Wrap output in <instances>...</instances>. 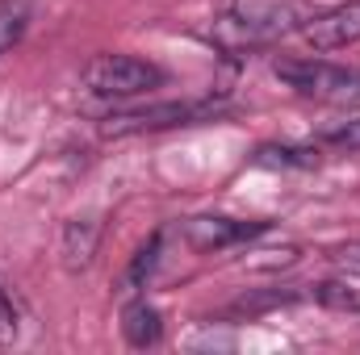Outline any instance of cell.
<instances>
[{
  "label": "cell",
  "instance_id": "6da1fadb",
  "mask_svg": "<svg viewBox=\"0 0 360 355\" xmlns=\"http://www.w3.org/2000/svg\"><path fill=\"white\" fill-rule=\"evenodd\" d=\"M310 4L302 0H235L222 17L210 25V42L226 55H243L256 46H269L276 38L302 29L310 21Z\"/></svg>",
  "mask_w": 360,
  "mask_h": 355
},
{
  "label": "cell",
  "instance_id": "7a4b0ae2",
  "mask_svg": "<svg viewBox=\"0 0 360 355\" xmlns=\"http://www.w3.org/2000/svg\"><path fill=\"white\" fill-rule=\"evenodd\" d=\"M222 113V100H160L143 109H122L101 117V138H134V134H160V130H180L197 121H214Z\"/></svg>",
  "mask_w": 360,
  "mask_h": 355
},
{
  "label": "cell",
  "instance_id": "3957f363",
  "mask_svg": "<svg viewBox=\"0 0 360 355\" xmlns=\"http://www.w3.org/2000/svg\"><path fill=\"white\" fill-rule=\"evenodd\" d=\"M272 76L297 96H314L323 105H360V72L323 59H276Z\"/></svg>",
  "mask_w": 360,
  "mask_h": 355
},
{
  "label": "cell",
  "instance_id": "277c9868",
  "mask_svg": "<svg viewBox=\"0 0 360 355\" xmlns=\"http://www.w3.org/2000/svg\"><path fill=\"white\" fill-rule=\"evenodd\" d=\"M164 84V67L134 59V55H96L84 67V88L105 100H130V96H147Z\"/></svg>",
  "mask_w": 360,
  "mask_h": 355
},
{
  "label": "cell",
  "instance_id": "5b68a950",
  "mask_svg": "<svg viewBox=\"0 0 360 355\" xmlns=\"http://www.w3.org/2000/svg\"><path fill=\"white\" fill-rule=\"evenodd\" d=\"M264 230H269V222H243V217H222V213H197V217L180 222V239L197 255H218V251L243 247V243L260 239Z\"/></svg>",
  "mask_w": 360,
  "mask_h": 355
},
{
  "label": "cell",
  "instance_id": "8992f818",
  "mask_svg": "<svg viewBox=\"0 0 360 355\" xmlns=\"http://www.w3.org/2000/svg\"><path fill=\"white\" fill-rule=\"evenodd\" d=\"M314 51H344L360 42V0H344V4H331L323 13H310V21L297 29Z\"/></svg>",
  "mask_w": 360,
  "mask_h": 355
},
{
  "label": "cell",
  "instance_id": "52a82bcc",
  "mask_svg": "<svg viewBox=\"0 0 360 355\" xmlns=\"http://www.w3.org/2000/svg\"><path fill=\"white\" fill-rule=\"evenodd\" d=\"M96 243H101V222L96 217H68L63 230H59V264H63V272H72V276L89 272Z\"/></svg>",
  "mask_w": 360,
  "mask_h": 355
},
{
  "label": "cell",
  "instance_id": "ba28073f",
  "mask_svg": "<svg viewBox=\"0 0 360 355\" xmlns=\"http://www.w3.org/2000/svg\"><path fill=\"white\" fill-rule=\"evenodd\" d=\"M122 335H126V343H130V347H139V351L160 347V339H164L160 309H155V305H147L143 297H134V301L122 309Z\"/></svg>",
  "mask_w": 360,
  "mask_h": 355
},
{
  "label": "cell",
  "instance_id": "9c48e42d",
  "mask_svg": "<svg viewBox=\"0 0 360 355\" xmlns=\"http://www.w3.org/2000/svg\"><path fill=\"white\" fill-rule=\"evenodd\" d=\"M256 168H281V172H310L323 163L319 147H289V142H264L252 151Z\"/></svg>",
  "mask_w": 360,
  "mask_h": 355
},
{
  "label": "cell",
  "instance_id": "30bf717a",
  "mask_svg": "<svg viewBox=\"0 0 360 355\" xmlns=\"http://www.w3.org/2000/svg\"><path fill=\"white\" fill-rule=\"evenodd\" d=\"M160 247H164V234L155 230L139 251H134V260H130V267H126V276H122V288L126 293H139V288H147V280H151V272H155V264H160Z\"/></svg>",
  "mask_w": 360,
  "mask_h": 355
},
{
  "label": "cell",
  "instance_id": "8fae6325",
  "mask_svg": "<svg viewBox=\"0 0 360 355\" xmlns=\"http://www.w3.org/2000/svg\"><path fill=\"white\" fill-rule=\"evenodd\" d=\"M30 29V4L25 0H0V55H8Z\"/></svg>",
  "mask_w": 360,
  "mask_h": 355
},
{
  "label": "cell",
  "instance_id": "7c38bea8",
  "mask_svg": "<svg viewBox=\"0 0 360 355\" xmlns=\"http://www.w3.org/2000/svg\"><path fill=\"white\" fill-rule=\"evenodd\" d=\"M319 142L360 151V113H352V117H335V121H323V126H319Z\"/></svg>",
  "mask_w": 360,
  "mask_h": 355
},
{
  "label": "cell",
  "instance_id": "4fadbf2b",
  "mask_svg": "<svg viewBox=\"0 0 360 355\" xmlns=\"http://www.w3.org/2000/svg\"><path fill=\"white\" fill-rule=\"evenodd\" d=\"M310 297H319L323 305H331V309H360L356 293H348L344 284H335V280H327V284H314V293Z\"/></svg>",
  "mask_w": 360,
  "mask_h": 355
},
{
  "label": "cell",
  "instance_id": "5bb4252c",
  "mask_svg": "<svg viewBox=\"0 0 360 355\" xmlns=\"http://www.w3.org/2000/svg\"><path fill=\"white\" fill-rule=\"evenodd\" d=\"M17 335H21V318H17V305H13V297L0 288V347L17 343Z\"/></svg>",
  "mask_w": 360,
  "mask_h": 355
},
{
  "label": "cell",
  "instance_id": "9a60e30c",
  "mask_svg": "<svg viewBox=\"0 0 360 355\" xmlns=\"http://www.w3.org/2000/svg\"><path fill=\"white\" fill-rule=\"evenodd\" d=\"M327 260L335 267H344L348 276H360V243H340V247H331Z\"/></svg>",
  "mask_w": 360,
  "mask_h": 355
},
{
  "label": "cell",
  "instance_id": "2e32d148",
  "mask_svg": "<svg viewBox=\"0 0 360 355\" xmlns=\"http://www.w3.org/2000/svg\"><path fill=\"white\" fill-rule=\"evenodd\" d=\"M260 255H264V260H256V255H252V260H248V267H252V272H264V267H289V264H297V247H281V251H260Z\"/></svg>",
  "mask_w": 360,
  "mask_h": 355
}]
</instances>
